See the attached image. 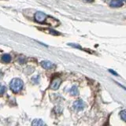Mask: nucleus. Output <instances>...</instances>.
Masks as SVG:
<instances>
[{
    "instance_id": "nucleus-4",
    "label": "nucleus",
    "mask_w": 126,
    "mask_h": 126,
    "mask_svg": "<svg viewBox=\"0 0 126 126\" xmlns=\"http://www.w3.org/2000/svg\"><path fill=\"white\" fill-rule=\"evenodd\" d=\"M62 84V80L60 78H54V80L51 82V84H50V88L52 90H57L59 87H60Z\"/></svg>"
},
{
    "instance_id": "nucleus-8",
    "label": "nucleus",
    "mask_w": 126,
    "mask_h": 126,
    "mask_svg": "<svg viewBox=\"0 0 126 126\" xmlns=\"http://www.w3.org/2000/svg\"><path fill=\"white\" fill-rule=\"evenodd\" d=\"M70 94H72V95H74V96L78 95L79 94V90H78V88L76 85L73 86L72 88L70 89Z\"/></svg>"
},
{
    "instance_id": "nucleus-3",
    "label": "nucleus",
    "mask_w": 126,
    "mask_h": 126,
    "mask_svg": "<svg viewBox=\"0 0 126 126\" xmlns=\"http://www.w3.org/2000/svg\"><path fill=\"white\" fill-rule=\"evenodd\" d=\"M85 107V103L82 100H77L73 102V108L76 110H82Z\"/></svg>"
},
{
    "instance_id": "nucleus-15",
    "label": "nucleus",
    "mask_w": 126,
    "mask_h": 126,
    "mask_svg": "<svg viewBox=\"0 0 126 126\" xmlns=\"http://www.w3.org/2000/svg\"><path fill=\"white\" fill-rule=\"evenodd\" d=\"M85 1H87V2H92L93 0H85Z\"/></svg>"
},
{
    "instance_id": "nucleus-11",
    "label": "nucleus",
    "mask_w": 126,
    "mask_h": 126,
    "mask_svg": "<svg viewBox=\"0 0 126 126\" xmlns=\"http://www.w3.org/2000/svg\"><path fill=\"white\" fill-rule=\"evenodd\" d=\"M6 88L4 85L0 84V96L2 95V94L6 92Z\"/></svg>"
},
{
    "instance_id": "nucleus-2",
    "label": "nucleus",
    "mask_w": 126,
    "mask_h": 126,
    "mask_svg": "<svg viewBox=\"0 0 126 126\" xmlns=\"http://www.w3.org/2000/svg\"><path fill=\"white\" fill-rule=\"evenodd\" d=\"M47 18V15L43 12H36L35 14V19L37 22L43 23Z\"/></svg>"
},
{
    "instance_id": "nucleus-5",
    "label": "nucleus",
    "mask_w": 126,
    "mask_h": 126,
    "mask_svg": "<svg viewBox=\"0 0 126 126\" xmlns=\"http://www.w3.org/2000/svg\"><path fill=\"white\" fill-rule=\"evenodd\" d=\"M41 65L45 69H50L53 67V63L50 61H43L41 62Z\"/></svg>"
},
{
    "instance_id": "nucleus-12",
    "label": "nucleus",
    "mask_w": 126,
    "mask_h": 126,
    "mask_svg": "<svg viewBox=\"0 0 126 126\" xmlns=\"http://www.w3.org/2000/svg\"><path fill=\"white\" fill-rule=\"evenodd\" d=\"M32 82H34L35 84H38V83L39 82V76H36L33 77L32 79Z\"/></svg>"
},
{
    "instance_id": "nucleus-9",
    "label": "nucleus",
    "mask_w": 126,
    "mask_h": 126,
    "mask_svg": "<svg viewBox=\"0 0 126 126\" xmlns=\"http://www.w3.org/2000/svg\"><path fill=\"white\" fill-rule=\"evenodd\" d=\"M32 125H34V126H40V125H44L45 123L43 122L41 119H35Z\"/></svg>"
},
{
    "instance_id": "nucleus-16",
    "label": "nucleus",
    "mask_w": 126,
    "mask_h": 126,
    "mask_svg": "<svg viewBox=\"0 0 126 126\" xmlns=\"http://www.w3.org/2000/svg\"><path fill=\"white\" fill-rule=\"evenodd\" d=\"M121 1H126V0H121Z\"/></svg>"
},
{
    "instance_id": "nucleus-10",
    "label": "nucleus",
    "mask_w": 126,
    "mask_h": 126,
    "mask_svg": "<svg viewBox=\"0 0 126 126\" xmlns=\"http://www.w3.org/2000/svg\"><path fill=\"white\" fill-rule=\"evenodd\" d=\"M120 116L121 117V119L126 121V110H121V113H120Z\"/></svg>"
},
{
    "instance_id": "nucleus-7",
    "label": "nucleus",
    "mask_w": 126,
    "mask_h": 126,
    "mask_svg": "<svg viewBox=\"0 0 126 126\" xmlns=\"http://www.w3.org/2000/svg\"><path fill=\"white\" fill-rule=\"evenodd\" d=\"M2 61L5 63H9L11 61V56L8 54H5L2 56Z\"/></svg>"
},
{
    "instance_id": "nucleus-13",
    "label": "nucleus",
    "mask_w": 126,
    "mask_h": 126,
    "mask_svg": "<svg viewBox=\"0 0 126 126\" xmlns=\"http://www.w3.org/2000/svg\"><path fill=\"white\" fill-rule=\"evenodd\" d=\"M19 62L21 63V64H24V63L25 62V58H23V57H21V58H19Z\"/></svg>"
},
{
    "instance_id": "nucleus-6",
    "label": "nucleus",
    "mask_w": 126,
    "mask_h": 126,
    "mask_svg": "<svg viewBox=\"0 0 126 126\" xmlns=\"http://www.w3.org/2000/svg\"><path fill=\"white\" fill-rule=\"evenodd\" d=\"M110 5L111 7H121L123 6V2L121 0H113Z\"/></svg>"
},
{
    "instance_id": "nucleus-1",
    "label": "nucleus",
    "mask_w": 126,
    "mask_h": 126,
    "mask_svg": "<svg viewBox=\"0 0 126 126\" xmlns=\"http://www.w3.org/2000/svg\"><path fill=\"white\" fill-rule=\"evenodd\" d=\"M10 89L13 91L14 93H18L19 92H21L22 90L24 84L23 81L19 78H14L11 80L10 84Z\"/></svg>"
},
{
    "instance_id": "nucleus-14",
    "label": "nucleus",
    "mask_w": 126,
    "mask_h": 126,
    "mask_svg": "<svg viewBox=\"0 0 126 126\" xmlns=\"http://www.w3.org/2000/svg\"><path fill=\"white\" fill-rule=\"evenodd\" d=\"M110 72H111L112 73H113V74H115V75H116V76H117V73H116L115 72H113V71H112V70H110Z\"/></svg>"
}]
</instances>
